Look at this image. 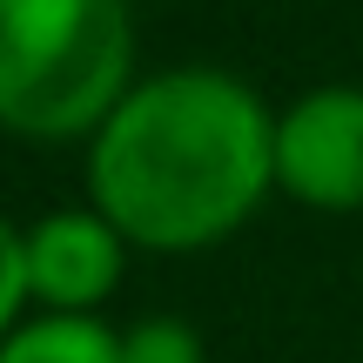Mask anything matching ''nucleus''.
<instances>
[{"mask_svg": "<svg viewBox=\"0 0 363 363\" xmlns=\"http://www.w3.org/2000/svg\"><path fill=\"white\" fill-rule=\"evenodd\" d=\"M276 189V115L222 67L135 81L88 135V195L135 249H208Z\"/></svg>", "mask_w": 363, "mask_h": 363, "instance_id": "nucleus-1", "label": "nucleus"}, {"mask_svg": "<svg viewBox=\"0 0 363 363\" xmlns=\"http://www.w3.org/2000/svg\"><path fill=\"white\" fill-rule=\"evenodd\" d=\"M128 0H0V128L27 142L94 135L135 88Z\"/></svg>", "mask_w": 363, "mask_h": 363, "instance_id": "nucleus-2", "label": "nucleus"}, {"mask_svg": "<svg viewBox=\"0 0 363 363\" xmlns=\"http://www.w3.org/2000/svg\"><path fill=\"white\" fill-rule=\"evenodd\" d=\"M276 189L310 208H363V88H316L276 115Z\"/></svg>", "mask_w": 363, "mask_h": 363, "instance_id": "nucleus-3", "label": "nucleus"}, {"mask_svg": "<svg viewBox=\"0 0 363 363\" xmlns=\"http://www.w3.org/2000/svg\"><path fill=\"white\" fill-rule=\"evenodd\" d=\"M128 235L101 208H54L27 229V289L54 316H94L121 283Z\"/></svg>", "mask_w": 363, "mask_h": 363, "instance_id": "nucleus-4", "label": "nucleus"}, {"mask_svg": "<svg viewBox=\"0 0 363 363\" xmlns=\"http://www.w3.org/2000/svg\"><path fill=\"white\" fill-rule=\"evenodd\" d=\"M0 363H121V330L94 316H34L0 343Z\"/></svg>", "mask_w": 363, "mask_h": 363, "instance_id": "nucleus-5", "label": "nucleus"}, {"mask_svg": "<svg viewBox=\"0 0 363 363\" xmlns=\"http://www.w3.org/2000/svg\"><path fill=\"white\" fill-rule=\"evenodd\" d=\"M121 363H202V337L182 316H142L121 330Z\"/></svg>", "mask_w": 363, "mask_h": 363, "instance_id": "nucleus-6", "label": "nucleus"}, {"mask_svg": "<svg viewBox=\"0 0 363 363\" xmlns=\"http://www.w3.org/2000/svg\"><path fill=\"white\" fill-rule=\"evenodd\" d=\"M34 296L27 289V229H13L7 216H0V343L13 337V316H21V303Z\"/></svg>", "mask_w": 363, "mask_h": 363, "instance_id": "nucleus-7", "label": "nucleus"}]
</instances>
